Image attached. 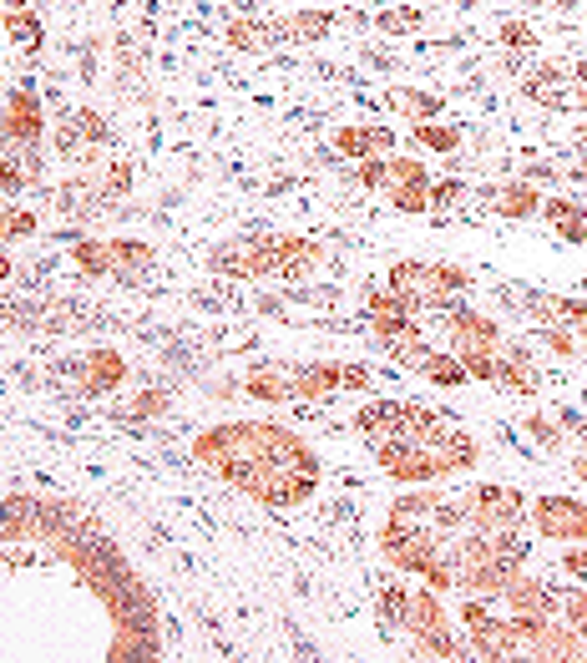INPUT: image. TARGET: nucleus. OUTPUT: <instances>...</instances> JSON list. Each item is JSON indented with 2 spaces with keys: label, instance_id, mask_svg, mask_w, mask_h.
<instances>
[{
  "label": "nucleus",
  "instance_id": "9",
  "mask_svg": "<svg viewBox=\"0 0 587 663\" xmlns=\"http://www.w3.org/2000/svg\"><path fill=\"white\" fill-rule=\"evenodd\" d=\"M446 335H451V350L456 355H466V350H496L501 345V329H496V319H486V314H476V309H446Z\"/></svg>",
  "mask_w": 587,
  "mask_h": 663
},
{
  "label": "nucleus",
  "instance_id": "38",
  "mask_svg": "<svg viewBox=\"0 0 587 663\" xmlns=\"http://www.w3.org/2000/svg\"><path fill=\"white\" fill-rule=\"evenodd\" d=\"M527 436H532V441H542V451H547V456L562 446V431H557L552 421H542V416H527Z\"/></svg>",
  "mask_w": 587,
  "mask_h": 663
},
{
  "label": "nucleus",
  "instance_id": "35",
  "mask_svg": "<svg viewBox=\"0 0 587 663\" xmlns=\"http://www.w3.org/2000/svg\"><path fill=\"white\" fill-rule=\"evenodd\" d=\"M385 36H400V31H421V11L415 6H405V11H385L380 21H375Z\"/></svg>",
  "mask_w": 587,
  "mask_h": 663
},
{
  "label": "nucleus",
  "instance_id": "28",
  "mask_svg": "<svg viewBox=\"0 0 587 663\" xmlns=\"http://www.w3.org/2000/svg\"><path fill=\"white\" fill-rule=\"evenodd\" d=\"M385 193L400 213H426L431 208V183H390Z\"/></svg>",
  "mask_w": 587,
  "mask_h": 663
},
{
  "label": "nucleus",
  "instance_id": "36",
  "mask_svg": "<svg viewBox=\"0 0 587 663\" xmlns=\"http://www.w3.org/2000/svg\"><path fill=\"white\" fill-rule=\"evenodd\" d=\"M71 117H76V127H81V132H87V137H92L97 147H107V137H112V132H107V117H102V112H92V107H81V112H71Z\"/></svg>",
  "mask_w": 587,
  "mask_h": 663
},
{
  "label": "nucleus",
  "instance_id": "21",
  "mask_svg": "<svg viewBox=\"0 0 587 663\" xmlns=\"http://www.w3.org/2000/svg\"><path fill=\"white\" fill-rule=\"evenodd\" d=\"M410 370H421V375H426L431 385H446V390H451V385H466V380H471V375H466V365H461L456 355H441V350H421V355H415V365H410Z\"/></svg>",
  "mask_w": 587,
  "mask_h": 663
},
{
  "label": "nucleus",
  "instance_id": "13",
  "mask_svg": "<svg viewBox=\"0 0 587 663\" xmlns=\"http://www.w3.org/2000/svg\"><path fill=\"white\" fill-rule=\"evenodd\" d=\"M415 638H426V633H441V628H451V618H446V608H441V593L436 588H421V593H410L405 598V618H400Z\"/></svg>",
  "mask_w": 587,
  "mask_h": 663
},
{
  "label": "nucleus",
  "instance_id": "3",
  "mask_svg": "<svg viewBox=\"0 0 587 663\" xmlns=\"http://www.w3.org/2000/svg\"><path fill=\"white\" fill-rule=\"evenodd\" d=\"M395 294H405L415 309H451L456 304V294L471 284V274L466 269H451V264H395L390 269V279H385Z\"/></svg>",
  "mask_w": 587,
  "mask_h": 663
},
{
  "label": "nucleus",
  "instance_id": "37",
  "mask_svg": "<svg viewBox=\"0 0 587 663\" xmlns=\"http://www.w3.org/2000/svg\"><path fill=\"white\" fill-rule=\"evenodd\" d=\"M542 345H547L552 355H562V360L577 355V340L567 335V324H542Z\"/></svg>",
  "mask_w": 587,
  "mask_h": 663
},
{
  "label": "nucleus",
  "instance_id": "42",
  "mask_svg": "<svg viewBox=\"0 0 587 663\" xmlns=\"http://www.w3.org/2000/svg\"><path fill=\"white\" fill-rule=\"evenodd\" d=\"M0 233H6V238H31L36 233V213H6Z\"/></svg>",
  "mask_w": 587,
  "mask_h": 663
},
{
  "label": "nucleus",
  "instance_id": "6",
  "mask_svg": "<svg viewBox=\"0 0 587 663\" xmlns=\"http://www.w3.org/2000/svg\"><path fill=\"white\" fill-rule=\"evenodd\" d=\"M522 512H527V502H522L517 486H476L466 496V522L481 527V532H491V527H522Z\"/></svg>",
  "mask_w": 587,
  "mask_h": 663
},
{
  "label": "nucleus",
  "instance_id": "40",
  "mask_svg": "<svg viewBox=\"0 0 587 663\" xmlns=\"http://www.w3.org/2000/svg\"><path fill=\"white\" fill-rule=\"evenodd\" d=\"M562 613H567V623L582 633V643H587V593H567L562 598Z\"/></svg>",
  "mask_w": 587,
  "mask_h": 663
},
{
  "label": "nucleus",
  "instance_id": "17",
  "mask_svg": "<svg viewBox=\"0 0 587 663\" xmlns=\"http://www.w3.org/2000/svg\"><path fill=\"white\" fill-rule=\"evenodd\" d=\"M243 385H248V395H254V400H269V405H284V400H294L289 365H254Z\"/></svg>",
  "mask_w": 587,
  "mask_h": 663
},
{
  "label": "nucleus",
  "instance_id": "8",
  "mask_svg": "<svg viewBox=\"0 0 587 663\" xmlns=\"http://www.w3.org/2000/svg\"><path fill=\"white\" fill-rule=\"evenodd\" d=\"M365 309L375 319V335L380 340H395V335H421V324H415V304L405 294H395L390 284L385 289H370L365 294Z\"/></svg>",
  "mask_w": 587,
  "mask_h": 663
},
{
  "label": "nucleus",
  "instance_id": "27",
  "mask_svg": "<svg viewBox=\"0 0 587 663\" xmlns=\"http://www.w3.org/2000/svg\"><path fill=\"white\" fill-rule=\"evenodd\" d=\"M71 259L87 269L92 279H102L107 274V238H76L71 243Z\"/></svg>",
  "mask_w": 587,
  "mask_h": 663
},
{
  "label": "nucleus",
  "instance_id": "43",
  "mask_svg": "<svg viewBox=\"0 0 587 663\" xmlns=\"http://www.w3.org/2000/svg\"><path fill=\"white\" fill-rule=\"evenodd\" d=\"M562 567L577 577V583H587V547H577V542H572V547L562 552Z\"/></svg>",
  "mask_w": 587,
  "mask_h": 663
},
{
  "label": "nucleus",
  "instance_id": "7",
  "mask_svg": "<svg viewBox=\"0 0 587 663\" xmlns=\"http://www.w3.org/2000/svg\"><path fill=\"white\" fill-rule=\"evenodd\" d=\"M532 522H537L542 537H557V542H587V507L577 502V496H537Z\"/></svg>",
  "mask_w": 587,
  "mask_h": 663
},
{
  "label": "nucleus",
  "instance_id": "26",
  "mask_svg": "<svg viewBox=\"0 0 587 663\" xmlns=\"http://www.w3.org/2000/svg\"><path fill=\"white\" fill-rule=\"evenodd\" d=\"M334 152L350 157V162L375 157V127H340V132H334Z\"/></svg>",
  "mask_w": 587,
  "mask_h": 663
},
{
  "label": "nucleus",
  "instance_id": "20",
  "mask_svg": "<svg viewBox=\"0 0 587 663\" xmlns=\"http://www.w3.org/2000/svg\"><path fill=\"white\" fill-rule=\"evenodd\" d=\"M329 26H334V16H329V11H299V16H289V21L269 26V36H274V41H324V36H329Z\"/></svg>",
  "mask_w": 587,
  "mask_h": 663
},
{
  "label": "nucleus",
  "instance_id": "52",
  "mask_svg": "<svg viewBox=\"0 0 587 663\" xmlns=\"http://www.w3.org/2000/svg\"><path fill=\"white\" fill-rule=\"evenodd\" d=\"M6 213H11V208H0V223H6Z\"/></svg>",
  "mask_w": 587,
  "mask_h": 663
},
{
  "label": "nucleus",
  "instance_id": "31",
  "mask_svg": "<svg viewBox=\"0 0 587 663\" xmlns=\"http://www.w3.org/2000/svg\"><path fill=\"white\" fill-rule=\"evenodd\" d=\"M415 142L431 147V152H456L461 132L456 127H441V122H415Z\"/></svg>",
  "mask_w": 587,
  "mask_h": 663
},
{
  "label": "nucleus",
  "instance_id": "1",
  "mask_svg": "<svg viewBox=\"0 0 587 663\" xmlns=\"http://www.w3.org/2000/svg\"><path fill=\"white\" fill-rule=\"evenodd\" d=\"M193 456L203 466H213L228 486L248 491L264 507H299L319 481V461L314 451L284 431V426H264V421H228L213 426L193 441Z\"/></svg>",
  "mask_w": 587,
  "mask_h": 663
},
{
  "label": "nucleus",
  "instance_id": "15",
  "mask_svg": "<svg viewBox=\"0 0 587 663\" xmlns=\"http://www.w3.org/2000/svg\"><path fill=\"white\" fill-rule=\"evenodd\" d=\"M471 648H476L481 658H512V653L527 648V643H522V633H517L512 618H491V623L471 628Z\"/></svg>",
  "mask_w": 587,
  "mask_h": 663
},
{
  "label": "nucleus",
  "instance_id": "10",
  "mask_svg": "<svg viewBox=\"0 0 587 663\" xmlns=\"http://www.w3.org/2000/svg\"><path fill=\"white\" fill-rule=\"evenodd\" d=\"M6 137L11 142H21V147H41V132H46V112H41V102H36V92L31 87H21V92H11V102H6Z\"/></svg>",
  "mask_w": 587,
  "mask_h": 663
},
{
  "label": "nucleus",
  "instance_id": "2",
  "mask_svg": "<svg viewBox=\"0 0 587 663\" xmlns=\"http://www.w3.org/2000/svg\"><path fill=\"white\" fill-rule=\"evenodd\" d=\"M304 238L294 233H254V238H233L213 254V269L218 274H233V279H264V274H279L289 264V254Z\"/></svg>",
  "mask_w": 587,
  "mask_h": 663
},
{
  "label": "nucleus",
  "instance_id": "4",
  "mask_svg": "<svg viewBox=\"0 0 587 663\" xmlns=\"http://www.w3.org/2000/svg\"><path fill=\"white\" fill-rule=\"evenodd\" d=\"M380 552H385V562L390 567H400V572H426L436 557H441V532L431 527V522H400V517H390L385 527H380Z\"/></svg>",
  "mask_w": 587,
  "mask_h": 663
},
{
  "label": "nucleus",
  "instance_id": "51",
  "mask_svg": "<svg viewBox=\"0 0 587 663\" xmlns=\"http://www.w3.org/2000/svg\"><path fill=\"white\" fill-rule=\"evenodd\" d=\"M577 335H582V345H587V319H582V324H577Z\"/></svg>",
  "mask_w": 587,
  "mask_h": 663
},
{
  "label": "nucleus",
  "instance_id": "41",
  "mask_svg": "<svg viewBox=\"0 0 587 663\" xmlns=\"http://www.w3.org/2000/svg\"><path fill=\"white\" fill-rule=\"evenodd\" d=\"M501 41H507L512 51H527V46H537V36H532V26H527V21H501Z\"/></svg>",
  "mask_w": 587,
  "mask_h": 663
},
{
  "label": "nucleus",
  "instance_id": "47",
  "mask_svg": "<svg viewBox=\"0 0 587 663\" xmlns=\"http://www.w3.org/2000/svg\"><path fill=\"white\" fill-rule=\"evenodd\" d=\"M365 385H370L365 370H345V390H365Z\"/></svg>",
  "mask_w": 587,
  "mask_h": 663
},
{
  "label": "nucleus",
  "instance_id": "29",
  "mask_svg": "<svg viewBox=\"0 0 587 663\" xmlns=\"http://www.w3.org/2000/svg\"><path fill=\"white\" fill-rule=\"evenodd\" d=\"M390 107H400L405 117H421V122H426V117L441 112V97H431V92H400V87H395V92H390Z\"/></svg>",
  "mask_w": 587,
  "mask_h": 663
},
{
  "label": "nucleus",
  "instance_id": "19",
  "mask_svg": "<svg viewBox=\"0 0 587 663\" xmlns=\"http://www.w3.org/2000/svg\"><path fill=\"white\" fill-rule=\"evenodd\" d=\"M491 208H496L501 218H532V213H542V193H537L532 183H501V188L491 193Z\"/></svg>",
  "mask_w": 587,
  "mask_h": 663
},
{
  "label": "nucleus",
  "instance_id": "49",
  "mask_svg": "<svg viewBox=\"0 0 587 663\" xmlns=\"http://www.w3.org/2000/svg\"><path fill=\"white\" fill-rule=\"evenodd\" d=\"M572 81H577V92H582V97H587V61H582V66H577V71H572Z\"/></svg>",
  "mask_w": 587,
  "mask_h": 663
},
{
  "label": "nucleus",
  "instance_id": "23",
  "mask_svg": "<svg viewBox=\"0 0 587 663\" xmlns=\"http://www.w3.org/2000/svg\"><path fill=\"white\" fill-rule=\"evenodd\" d=\"M501 385H512L522 395H537V365H532V355L522 345H512L507 355H501Z\"/></svg>",
  "mask_w": 587,
  "mask_h": 663
},
{
  "label": "nucleus",
  "instance_id": "30",
  "mask_svg": "<svg viewBox=\"0 0 587 663\" xmlns=\"http://www.w3.org/2000/svg\"><path fill=\"white\" fill-rule=\"evenodd\" d=\"M456 360L466 365L471 380H486V385L501 380V355H496V350H466V355H456Z\"/></svg>",
  "mask_w": 587,
  "mask_h": 663
},
{
  "label": "nucleus",
  "instance_id": "45",
  "mask_svg": "<svg viewBox=\"0 0 587 663\" xmlns=\"http://www.w3.org/2000/svg\"><path fill=\"white\" fill-rule=\"evenodd\" d=\"M461 193H466L461 183H436V188H431V208H456Z\"/></svg>",
  "mask_w": 587,
  "mask_h": 663
},
{
  "label": "nucleus",
  "instance_id": "50",
  "mask_svg": "<svg viewBox=\"0 0 587 663\" xmlns=\"http://www.w3.org/2000/svg\"><path fill=\"white\" fill-rule=\"evenodd\" d=\"M6 279H11V259H6V254H0V284H6Z\"/></svg>",
  "mask_w": 587,
  "mask_h": 663
},
{
  "label": "nucleus",
  "instance_id": "16",
  "mask_svg": "<svg viewBox=\"0 0 587 663\" xmlns=\"http://www.w3.org/2000/svg\"><path fill=\"white\" fill-rule=\"evenodd\" d=\"M527 309H532V319L537 324H582L587 319V304L582 299H562V294H517Z\"/></svg>",
  "mask_w": 587,
  "mask_h": 663
},
{
  "label": "nucleus",
  "instance_id": "22",
  "mask_svg": "<svg viewBox=\"0 0 587 663\" xmlns=\"http://www.w3.org/2000/svg\"><path fill=\"white\" fill-rule=\"evenodd\" d=\"M501 603H507L512 613H537L542 603H547V588L537 583V577H527L522 567L507 577V588H501Z\"/></svg>",
  "mask_w": 587,
  "mask_h": 663
},
{
  "label": "nucleus",
  "instance_id": "11",
  "mask_svg": "<svg viewBox=\"0 0 587 663\" xmlns=\"http://www.w3.org/2000/svg\"><path fill=\"white\" fill-rule=\"evenodd\" d=\"M147 269H152V243H142V238H107V274L112 279L137 284Z\"/></svg>",
  "mask_w": 587,
  "mask_h": 663
},
{
  "label": "nucleus",
  "instance_id": "34",
  "mask_svg": "<svg viewBox=\"0 0 587 663\" xmlns=\"http://www.w3.org/2000/svg\"><path fill=\"white\" fill-rule=\"evenodd\" d=\"M415 653H426V658H456L461 648H456L451 628H441V633H426V638H415Z\"/></svg>",
  "mask_w": 587,
  "mask_h": 663
},
{
  "label": "nucleus",
  "instance_id": "14",
  "mask_svg": "<svg viewBox=\"0 0 587 663\" xmlns=\"http://www.w3.org/2000/svg\"><path fill=\"white\" fill-rule=\"evenodd\" d=\"M289 380H294V400H324L334 390H345L340 365H289Z\"/></svg>",
  "mask_w": 587,
  "mask_h": 663
},
{
  "label": "nucleus",
  "instance_id": "46",
  "mask_svg": "<svg viewBox=\"0 0 587 663\" xmlns=\"http://www.w3.org/2000/svg\"><path fill=\"white\" fill-rule=\"evenodd\" d=\"M405 598H410V593H400V588H385V593H380V603H385V618H390V623H400V618H405Z\"/></svg>",
  "mask_w": 587,
  "mask_h": 663
},
{
  "label": "nucleus",
  "instance_id": "5",
  "mask_svg": "<svg viewBox=\"0 0 587 663\" xmlns=\"http://www.w3.org/2000/svg\"><path fill=\"white\" fill-rule=\"evenodd\" d=\"M355 426L370 441H385V436H426L441 426V416L426 405H410V400H370V405H360Z\"/></svg>",
  "mask_w": 587,
  "mask_h": 663
},
{
  "label": "nucleus",
  "instance_id": "12",
  "mask_svg": "<svg viewBox=\"0 0 587 663\" xmlns=\"http://www.w3.org/2000/svg\"><path fill=\"white\" fill-rule=\"evenodd\" d=\"M76 375H81V390H87V395H107V390H117L127 380V360L117 350H92L87 360H81Z\"/></svg>",
  "mask_w": 587,
  "mask_h": 663
},
{
  "label": "nucleus",
  "instance_id": "32",
  "mask_svg": "<svg viewBox=\"0 0 587 663\" xmlns=\"http://www.w3.org/2000/svg\"><path fill=\"white\" fill-rule=\"evenodd\" d=\"M228 41H233L238 51H259V46H269L274 36H269L264 21H233V26H228Z\"/></svg>",
  "mask_w": 587,
  "mask_h": 663
},
{
  "label": "nucleus",
  "instance_id": "25",
  "mask_svg": "<svg viewBox=\"0 0 587 663\" xmlns=\"http://www.w3.org/2000/svg\"><path fill=\"white\" fill-rule=\"evenodd\" d=\"M567 81H572V71H562V66H542V71L527 76V97H542V102L562 107V87H567Z\"/></svg>",
  "mask_w": 587,
  "mask_h": 663
},
{
  "label": "nucleus",
  "instance_id": "39",
  "mask_svg": "<svg viewBox=\"0 0 587 663\" xmlns=\"http://www.w3.org/2000/svg\"><path fill=\"white\" fill-rule=\"evenodd\" d=\"M132 193V162H107V198Z\"/></svg>",
  "mask_w": 587,
  "mask_h": 663
},
{
  "label": "nucleus",
  "instance_id": "48",
  "mask_svg": "<svg viewBox=\"0 0 587 663\" xmlns=\"http://www.w3.org/2000/svg\"><path fill=\"white\" fill-rule=\"evenodd\" d=\"M572 471H577V481H582V486H587V446H582V451H577V461H572Z\"/></svg>",
  "mask_w": 587,
  "mask_h": 663
},
{
  "label": "nucleus",
  "instance_id": "18",
  "mask_svg": "<svg viewBox=\"0 0 587 663\" xmlns=\"http://www.w3.org/2000/svg\"><path fill=\"white\" fill-rule=\"evenodd\" d=\"M542 218H547L567 243H587V203H572V198H542Z\"/></svg>",
  "mask_w": 587,
  "mask_h": 663
},
{
  "label": "nucleus",
  "instance_id": "44",
  "mask_svg": "<svg viewBox=\"0 0 587 663\" xmlns=\"http://www.w3.org/2000/svg\"><path fill=\"white\" fill-rule=\"evenodd\" d=\"M360 183L365 188H385V157H365L360 162Z\"/></svg>",
  "mask_w": 587,
  "mask_h": 663
},
{
  "label": "nucleus",
  "instance_id": "33",
  "mask_svg": "<svg viewBox=\"0 0 587 663\" xmlns=\"http://www.w3.org/2000/svg\"><path fill=\"white\" fill-rule=\"evenodd\" d=\"M167 405H173L167 390H142V395H132V421H157Z\"/></svg>",
  "mask_w": 587,
  "mask_h": 663
},
{
  "label": "nucleus",
  "instance_id": "24",
  "mask_svg": "<svg viewBox=\"0 0 587 663\" xmlns=\"http://www.w3.org/2000/svg\"><path fill=\"white\" fill-rule=\"evenodd\" d=\"M436 502H441V491H431V486H421V491H405V496H395L390 517H400V522H426V517L436 512Z\"/></svg>",
  "mask_w": 587,
  "mask_h": 663
}]
</instances>
